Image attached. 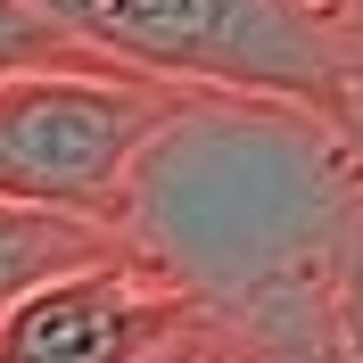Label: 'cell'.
Segmentation results:
<instances>
[{
    "instance_id": "1",
    "label": "cell",
    "mask_w": 363,
    "mask_h": 363,
    "mask_svg": "<svg viewBox=\"0 0 363 363\" xmlns=\"http://www.w3.org/2000/svg\"><path fill=\"white\" fill-rule=\"evenodd\" d=\"M347 199L339 124L297 99L199 91V108L140 157L133 240L206 306L322 256Z\"/></svg>"
},
{
    "instance_id": "2",
    "label": "cell",
    "mask_w": 363,
    "mask_h": 363,
    "mask_svg": "<svg viewBox=\"0 0 363 363\" xmlns=\"http://www.w3.org/2000/svg\"><path fill=\"white\" fill-rule=\"evenodd\" d=\"M74 42L108 67L190 91H256L339 116L347 67L339 0H42Z\"/></svg>"
},
{
    "instance_id": "3",
    "label": "cell",
    "mask_w": 363,
    "mask_h": 363,
    "mask_svg": "<svg viewBox=\"0 0 363 363\" xmlns=\"http://www.w3.org/2000/svg\"><path fill=\"white\" fill-rule=\"evenodd\" d=\"M199 108L190 83L133 67H9L0 74V190L50 215L133 231L140 157Z\"/></svg>"
},
{
    "instance_id": "4",
    "label": "cell",
    "mask_w": 363,
    "mask_h": 363,
    "mask_svg": "<svg viewBox=\"0 0 363 363\" xmlns=\"http://www.w3.org/2000/svg\"><path fill=\"white\" fill-rule=\"evenodd\" d=\"M190 314H206V297L133 240L17 297V314L0 322V363H140Z\"/></svg>"
},
{
    "instance_id": "5",
    "label": "cell",
    "mask_w": 363,
    "mask_h": 363,
    "mask_svg": "<svg viewBox=\"0 0 363 363\" xmlns=\"http://www.w3.org/2000/svg\"><path fill=\"white\" fill-rule=\"evenodd\" d=\"M223 363H363L339 322L322 256L272 272L223 306Z\"/></svg>"
},
{
    "instance_id": "6",
    "label": "cell",
    "mask_w": 363,
    "mask_h": 363,
    "mask_svg": "<svg viewBox=\"0 0 363 363\" xmlns=\"http://www.w3.org/2000/svg\"><path fill=\"white\" fill-rule=\"evenodd\" d=\"M133 248V231H108V223H83V215H50V206H25L0 190V322L17 314V297H33L42 281L91 264V256H116Z\"/></svg>"
},
{
    "instance_id": "7",
    "label": "cell",
    "mask_w": 363,
    "mask_h": 363,
    "mask_svg": "<svg viewBox=\"0 0 363 363\" xmlns=\"http://www.w3.org/2000/svg\"><path fill=\"white\" fill-rule=\"evenodd\" d=\"M322 272H330V297H339V322L363 355V174H347V199L330 215V240H322Z\"/></svg>"
},
{
    "instance_id": "8",
    "label": "cell",
    "mask_w": 363,
    "mask_h": 363,
    "mask_svg": "<svg viewBox=\"0 0 363 363\" xmlns=\"http://www.w3.org/2000/svg\"><path fill=\"white\" fill-rule=\"evenodd\" d=\"M83 58L91 50L50 17L42 0H0V74L9 67H83ZM99 67H108V58H99Z\"/></svg>"
},
{
    "instance_id": "9",
    "label": "cell",
    "mask_w": 363,
    "mask_h": 363,
    "mask_svg": "<svg viewBox=\"0 0 363 363\" xmlns=\"http://www.w3.org/2000/svg\"><path fill=\"white\" fill-rule=\"evenodd\" d=\"M140 363H223V306H206V314H190L182 330H165Z\"/></svg>"
},
{
    "instance_id": "10",
    "label": "cell",
    "mask_w": 363,
    "mask_h": 363,
    "mask_svg": "<svg viewBox=\"0 0 363 363\" xmlns=\"http://www.w3.org/2000/svg\"><path fill=\"white\" fill-rule=\"evenodd\" d=\"M330 124H339V149H347V174H363V83L347 91V108L330 116Z\"/></svg>"
},
{
    "instance_id": "11",
    "label": "cell",
    "mask_w": 363,
    "mask_h": 363,
    "mask_svg": "<svg viewBox=\"0 0 363 363\" xmlns=\"http://www.w3.org/2000/svg\"><path fill=\"white\" fill-rule=\"evenodd\" d=\"M347 67H355V83H363V9H347Z\"/></svg>"
},
{
    "instance_id": "12",
    "label": "cell",
    "mask_w": 363,
    "mask_h": 363,
    "mask_svg": "<svg viewBox=\"0 0 363 363\" xmlns=\"http://www.w3.org/2000/svg\"><path fill=\"white\" fill-rule=\"evenodd\" d=\"M347 9H363V0H339V17H347Z\"/></svg>"
}]
</instances>
